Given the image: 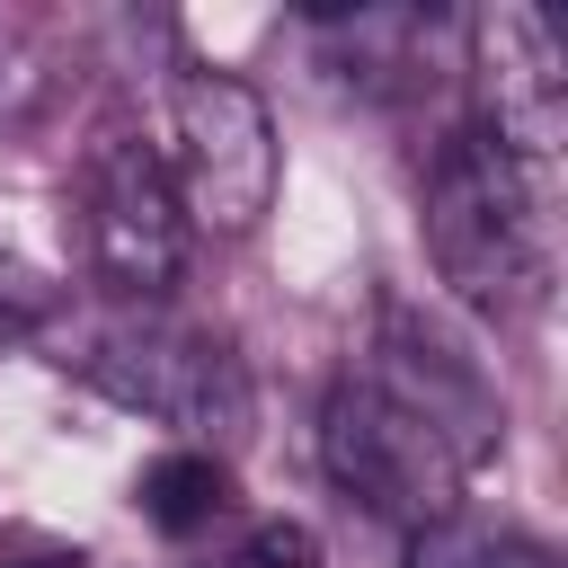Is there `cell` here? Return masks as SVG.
I'll list each match as a JSON object with an SVG mask.
<instances>
[{"instance_id": "1", "label": "cell", "mask_w": 568, "mask_h": 568, "mask_svg": "<svg viewBox=\"0 0 568 568\" xmlns=\"http://www.w3.org/2000/svg\"><path fill=\"white\" fill-rule=\"evenodd\" d=\"M426 248L435 275L479 311V320H532L550 302V186L524 178L488 133H444L426 169Z\"/></svg>"}, {"instance_id": "2", "label": "cell", "mask_w": 568, "mask_h": 568, "mask_svg": "<svg viewBox=\"0 0 568 568\" xmlns=\"http://www.w3.org/2000/svg\"><path fill=\"white\" fill-rule=\"evenodd\" d=\"M62 364L80 382H98L115 408H142L160 426H178L195 453H222L248 435V373L231 355V337L213 328H186V320H160V311H124V320H98L62 346Z\"/></svg>"}, {"instance_id": "3", "label": "cell", "mask_w": 568, "mask_h": 568, "mask_svg": "<svg viewBox=\"0 0 568 568\" xmlns=\"http://www.w3.org/2000/svg\"><path fill=\"white\" fill-rule=\"evenodd\" d=\"M186 231L240 240L275 204V115L240 71H178L169 80V151H160Z\"/></svg>"}, {"instance_id": "4", "label": "cell", "mask_w": 568, "mask_h": 568, "mask_svg": "<svg viewBox=\"0 0 568 568\" xmlns=\"http://www.w3.org/2000/svg\"><path fill=\"white\" fill-rule=\"evenodd\" d=\"M71 231H80V266L106 302H124V311L169 302V284L186 266V213H178V186L151 142H133V133L89 142V160L71 178Z\"/></svg>"}, {"instance_id": "5", "label": "cell", "mask_w": 568, "mask_h": 568, "mask_svg": "<svg viewBox=\"0 0 568 568\" xmlns=\"http://www.w3.org/2000/svg\"><path fill=\"white\" fill-rule=\"evenodd\" d=\"M320 470L337 479L346 506H364L373 524H408V532L453 515V497H462V462L364 373L328 382V399H320Z\"/></svg>"}, {"instance_id": "6", "label": "cell", "mask_w": 568, "mask_h": 568, "mask_svg": "<svg viewBox=\"0 0 568 568\" xmlns=\"http://www.w3.org/2000/svg\"><path fill=\"white\" fill-rule=\"evenodd\" d=\"M470 89H479V124L524 178L550 186L559 169V142H568V71H559V36L524 9V0H497L479 9L470 27Z\"/></svg>"}, {"instance_id": "7", "label": "cell", "mask_w": 568, "mask_h": 568, "mask_svg": "<svg viewBox=\"0 0 568 568\" xmlns=\"http://www.w3.org/2000/svg\"><path fill=\"white\" fill-rule=\"evenodd\" d=\"M364 382L373 390H390L453 462H462V479L479 470V462H497V444H506V399L488 390V373L426 320V311H408V302H382V337H373V364H364Z\"/></svg>"}, {"instance_id": "8", "label": "cell", "mask_w": 568, "mask_h": 568, "mask_svg": "<svg viewBox=\"0 0 568 568\" xmlns=\"http://www.w3.org/2000/svg\"><path fill=\"white\" fill-rule=\"evenodd\" d=\"M311 44L320 62L364 89V98H408L435 80V44H444V18L435 9H311Z\"/></svg>"}, {"instance_id": "9", "label": "cell", "mask_w": 568, "mask_h": 568, "mask_svg": "<svg viewBox=\"0 0 568 568\" xmlns=\"http://www.w3.org/2000/svg\"><path fill=\"white\" fill-rule=\"evenodd\" d=\"M133 497H142V515H151L169 541H195V532H213V524L231 515V462H222V453H195V444H169V453L142 462Z\"/></svg>"}, {"instance_id": "10", "label": "cell", "mask_w": 568, "mask_h": 568, "mask_svg": "<svg viewBox=\"0 0 568 568\" xmlns=\"http://www.w3.org/2000/svg\"><path fill=\"white\" fill-rule=\"evenodd\" d=\"M53 98H62V62H53L44 27L0 9V124H36Z\"/></svg>"}, {"instance_id": "11", "label": "cell", "mask_w": 568, "mask_h": 568, "mask_svg": "<svg viewBox=\"0 0 568 568\" xmlns=\"http://www.w3.org/2000/svg\"><path fill=\"white\" fill-rule=\"evenodd\" d=\"M408 568H550L524 532H488L470 515H435L408 532Z\"/></svg>"}, {"instance_id": "12", "label": "cell", "mask_w": 568, "mask_h": 568, "mask_svg": "<svg viewBox=\"0 0 568 568\" xmlns=\"http://www.w3.org/2000/svg\"><path fill=\"white\" fill-rule=\"evenodd\" d=\"M231 568H320V532L293 524V515H266V524H248V541L231 550Z\"/></svg>"}, {"instance_id": "13", "label": "cell", "mask_w": 568, "mask_h": 568, "mask_svg": "<svg viewBox=\"0 0 568 568\" xmlns=\"http://www.w3.org/2000/svg\"><path fill=\"white\" fill-rule=\"evenodd\" d=\"M0 568H89V559H80L71 541H9Z\"/></svg>"}]
</instances>
